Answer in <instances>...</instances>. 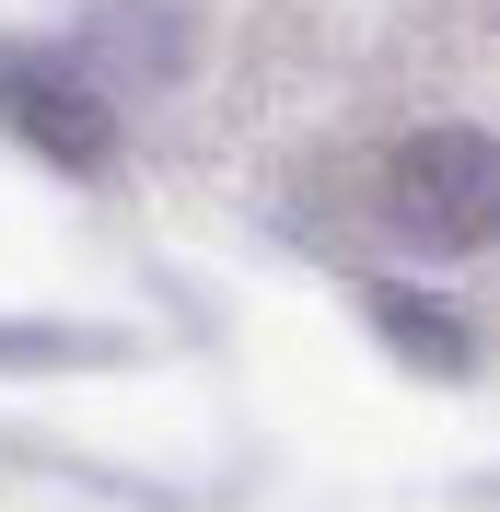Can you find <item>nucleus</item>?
I'll use <instances>...</instances> for the list:
<instances>
[{
	"mask_svg": "<svg viewBox=\"0 0 500 512\" xmlns=\"http://www.w3.org/2000/svg\"><path fill=\"white\" fill-rule=\"evenodd\" d=\"M384 222L431 256L500 245V140L489 128H419L396 163H384Z\"/></svg>",
	"mask_w": 500,
	"mask_h": 512,
	"instance_id": "nucleus-1",
	"label": "nucleus"
},
{
	"mask_svg": "<svg viewBox=\"0 0 500 512\" xmlns=\"http://www.w3.org/2000/svg\"><path fill=\"white\" fill-rule=\"evenodd\" d=\"M0 117L24 128L35 152H59V163H105V152H117V117H105L70 70L24 59V47H0Z\"/></svg>",
	"mask_w": 500,
	"mask_h": 512,
	"instance_id": "nucleus-2",
	"label": "nucleus"
}]
</instances>
